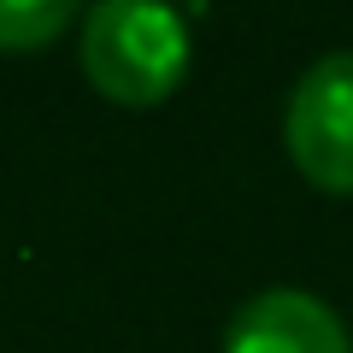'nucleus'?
<instances>
[{
	"instance_id": "obj_3",
	"label": "nucleus",
	"mask_w": 353,
	"mask_h": 353,
	"mask_svg": "<svg viewBox=\"0 0 353 353\" xmlns=\"http://www.w3.org/2000/svg\"><path fill=\"white\" fill-rule=\"evenodd\" d=\"M224 353H353L347 324L306 289H265L236 312Z\"/></svg>"
},
{
	"instance_id": "obj_1",
	"label": "nucleus",
	"mask_w": 353,
	"mask_h": 353,
	"mask_svg": "<svg viewBox=\"0 0 353 353\" xmlns=\"http://www.w3.org/2000/svg\"><path fill=\"white\" fill-rule=\"evenodd\" d=\"M83 71L118 106H159L189 71V24L171 6L106 0L83 18Z\"/></svg>"
},
{
	"instance_id": "obj_4",
	"label": "nucleus",
	"mask_w": 353,
	"mask_h": 353,
	"mask_svg": "<svg viewBox=\"0 0 353 353\" xmlns=\"http://www.w3.org/2000/svg\"><path fill=\"white\" fill-rule=\"evenodd\" d=\"M71 24V0H0V53H36Z\"/></svg>"
},
{
	"instance_id": "obj_2",
	"label": "nucleus",
	"mask_w": 353,
	"mask_h": 353,
	"mask_svg": "<svg viewBox=\"0 0 353 353\" xmlns=\"http://www.w3.org/2000/svg\"><path fill=\"white\" fill-rule=\"evenodd\" d=\"M283 141L312 189L353 194V53H330L294 83Z\"/></svg>"
}]
</instances>
